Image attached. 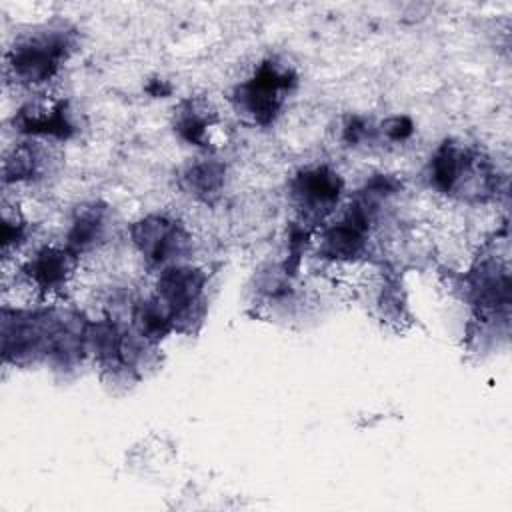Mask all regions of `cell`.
I'll use <instances>...</instances> for the list:
<instances>
[{
	"label": "cell",
	"mask_w": 512,
	"mask_h": 512,
	"mask_svg": "<svg viewBox=\"0 0 512 512\" xmlns=\"http://www.w3.org/2000/svg\"><path fill=\"white\" fill-rule=\"evenodd\" d=\"M72 50V32L64 26H44L22 36L6 56V68L28 86L48 82Z\"/></svg>",
	"instance_id": "cell-1"
},
{
	"label": "cell",
	"mask_w": 512,
	"mask_h": 512,
	"mask_svg": "<svg viewBox=\"0 0 512 512\" xmlns=\"http://www.w3.org/2000/svg\"><path fill=\"white\" fill-rule=\"evenodd\" d=\"M294 84L296 74L292 72V68L282 66L274 60L262 62L254 76L236 88V108L252 122L266 126L274 122Z\"/></svg>",
	"instance_id": "cell-2"
},
{
	"label": "cell",
	"mask_w": 512,
	"mask_h": 512,
	"mask_svg": "<svg viewBox=\"0 0 512 512\" xmlns=\"http://www.w3.org/2000/svg\"><path fill=\"white\" fill-rule=\"evenodd\" d=\"M206 274L192 266H170L160 272L156 302L162 306L174 330H190L204 316Z\"/></svg>",
	"instance_id": "cell-3"
},
{
	"label": "cell",
	"mask_w": 512,
	"mask_h": 512,
	"mask_svg": "<svg viewBox=\"0 0 512 512\" xmlns=\"http://www.w3.org/2000/svg\"><path fill=\"white\" fill-rule=\"evenodd\" d=\"M430 180L446 194H464L470 188L482 194L490 188L492 174L476 154L456 144H444L430 162Z\"/></svg>",
	"instance_id": "cell-4"
},
{
	"label": "cell",
	"mask_w": 512,
	"mask_h": 512,
	"mask_svg": "<svg viewBox=\"0 0 512 512\" xmlns=\"http://www.w3.org/2000/svg\"><path fill=\"white\" fill-rule=\"evenodd\" d=\"M130 232L144 258L154 266H162V270L178 266V258L186 254L190 244L184 228L164 216H148L136 222Z\"/></svg>",
	"instance_id": "cell-5"
},
{
	"label": "cell",
	"mask_w": 512,
	"mask_h": 512,
	"mask_svg": "<svg viewBox=\"0 0 512 512\" xmlns=\"http://www.w3.org/2000/svg\"><path fill=\"white\" fill-rule=\"evenodd\" d=\"M78 266V254L72 248L46 246L40 248L26 264L22 266V274L26 280L40 292L50 294L68 284Z\"/></svg>",
	"instance_id": "cell-6"
},
{
	"label": "cell",
	"mask_w": 512,
	"mask_h": 512,
	"mask_svg": "<svg viewBox=\"0 0 512 512\" xmlns=\"http://www.w3.org/2000/svg\"><path fill=\"white\" fill-rule=\"evenodd\" d=\"M342 190V180L338 174L328 170L326 166L310 168L300 172L292 182V192L300 206L310 212H326L330 210Z\"/></svg>",
	"instance_id": "cell-7"
},
{
	"label": "cell",
	"mask_w": 512,
	"mask_h": 512,
	"mask_svg": "<svg viewBox=\"0 0 512 512\" xmlns=\"http://www.w3.org/2000/svg\"><path fill=\"white\" fill-rule=\"evenodd\" d=\"M14 124L20 132H26L30 136L68 138V134L72 132L64 100L30 102L16 114Z\"/></svg>",
	"instance_id": "cell-8"
},
{
	"label": "cell",
	"mask_w": 512,
	"mask_h": 512,
	"mask_svg": "<svg viewBox=\"0 0 512 512\" xmlns=\"http://www.w3.org/2000/svg\"><path fill=\"white\" fill-rule=\"evenodd\" d=\"M218 116L204 100H184L174 110V128L176 132L196 144V146H208L212 142V134L216 132Z\"/></svg>",
	"instance_id": "cell-9"
},
{
	"label": "cell",
	"mask_w": 512,
	"mask_h": 512,
	"mask_svg": "<svg viewBox=\"0 0 512 512\" xmlns=\"http://www.w3.org/2000/svg\"><path fill=\"white\" fill-rule=\"evenodd\" d=\"M224 184V166L216 160H200L186 168L182 174V186L198 200L212 202Z\"/></svg>",
	"instance_id": "cell-10"
},
{
	"label": "cell",
	"mask_w": 512,
	"mask_h": 512,
	"mask_svg": "<svg viewBox=\"0 0 512 512\" xmlns=\"http://www.w3.org/2000/svg\"><path fill=\"white\" fill-rule=\"evenodd\" d=\"M104 226H106L104 208L96 204L80 208L68 236V248H72L78 254L96 246V242L104 236Z\"/></svg>",
	"instance_id": "cell-11"
},
{
	"label": "cell",
	"mask_w": 512,
	"mask_h": 512,
	"mask_svg": "<svg viewBox=\"0 0 512 512\" xmlns=\"http://www.w3.org/2000/svg\"><path fill=\"white\" fill-rule=\"evenodd\" d=\"M40 168V152L30 144L16 146L4 160V180L20 182L32 180Z\"/></svg>",
	"instance_id": "cell-12"
},
{
	"label": "cell",
	"mask_w": 512,
	"mask_h": 512,
	"mask_svg": "<svg viewBox=\"0 0 512 512\" xmlns=\"http://www.w3.org/2000/svg\"><path fill=\"white\" fill-rule=\"evenodd\" d=\"M382 130L392 138V140H404L412 132V124L408 118H390Z\"/></svg>",
	"instance_id": "cell-13"
}]
</instances>
